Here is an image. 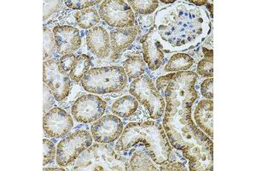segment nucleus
<instances>
[{"label":"nucleus","instance_id":"nucleus-1","mask_svg":"<svg viewBox=\"0 0 256 171\" xmlns=\"http://www.w3.org/2000/svg\"><path fill=\"white\" fill-rule=\"evenodd\" d=\"M198 74L192 71L174 73L164 93L163 128L172 147L180 151L186 145H202L211 140L192 120V105L198 98Z\"/></svg>","mask_w":256,"mask_h":171},{"label":"nucleus","instance_id":"nucleus-2","mask_svg":"<svg viewBox=\"0 0 256 171\" xmlns=\"http://www.w3.org/2000/svg\"><path fill=\"white\" fill-rule=\"evenodd\" d=\"M154 24L164 53L184 52L198 47L207 38L211 27L204 9L184 3L159 11Z\"/></svg>","mask_w":256,"mask_h":171},{"label":"nucleus","instance_id":"nucleus-3","mask_svg":"<svg viewBox=\"0 0 256 171\" xmlns=\"http://www.w3.org/2000/svg\"><path fill=\"white\" fill-rule=\"evenodd\" d=\"M140 143L146 145L150 156L156 163L162 165L168 162L172 148L162 125L153 121L129 123L117 141L116 150L126 151Z\"/></svg>","mask_w":256,"mask_h":171},{"label":"nucleus","instance_id":"nucleus-4","mask_svg":"<svg viewBox=\"0 0 256 171\" xmlns=\"http://www.w3.org/2000/svg\"><path fill=\"white\" fill-rule=\"evenodd\" d=\"M74 170H130L124 156L116 153L108 144H95L83 151L76 160Z\"/></svg>","mask_w":256,"mask_h":171},{"label":"nucleus","instance_id":"nucleus-5","mask_svg":"<svg viewBox=\"0 0 256 171\" xmlns=\"http://www.w3.org/2000/svg\"><path fill=\"white\" fill-rule=\"evenodd\" d=\"M128 84V76L122 67L94 68L84 74L82 87L92 94H107L122 91Z\"/></svg>","mask_w":256,"mask_h":171},{"label":"nucleus","instance_id":"nucleus-6","mask_svg":"<svg viewBox=\"0 0 256 171\" xmlns=\"http://www.w3.org/2000/svg\"><path fill=\"white\" fill-rule=\"evenodd\" d=\"M129 92L147 109L152 119L156 120L164 115L166 108L165 99L148 76H142L135 79L130 85Z\"/></svg>","mask_w":256,"mask_h":171},{"label":"nucleus","instance_id":"nucleus-7","mask_svg":"<svg viewBox=\"0 0 256 171\" xmlns=\"http://www.w3.org/2000/svg\"><path fill=\"white\" fill-rule=\"evenodd\" d=\"M92 144V136L88 131L79 130L70 133L61 140L56 147V162L66 167L74 162L80 155Z\"/></svg>","mask_w":256,"mask_h":171},{"label":"nucleus","instance_id":"nucleus-8","mask_svg":"<svg viewBox=\"0 0 256 171\" xmlns=\"http://www.w3.org/2000/svg\"><path fill=\"white\" fill-rule=\"evenodd\" d=\"M44 83L52 90L56 101L67 99L72 89L70 76L62 70L58 58L44 61Z\"/></svg>","mask_w":256,"mask_h":171},{"label":"nucleus","instance_id":"nucleus-9","mask_svg":"<svg viewBox=\"0 0 256 171\" xmlns=\"http://www.w3.org/2000/svg\"><path fill=\"white\" fill-rule=\"evenodd\" d=\"M99 16L110 26L118 29L134 28L135 14L130 6L122 0H106L99 8Z\"/></svg>","mask_w":256,"mask_h":171},{"label":"nucleus","instance_id":"nucleus-10","mask_svg":"<svg viewBox=\"0 0 256 171\" xmlns=\"http://www.w3.org/2000/svg\"><path fill=\"white\" fill-rule=\"evenodd\" d=\"M107 104L96 94H84L76 99L71 112L77 122L90 123L102 117Z\"/></svg>","mask_w":256,"mask_h":171},{"label":"nucleus","instance_id":"nucleus-11","mask_svg":"<svg viewBox=\"0 0 256 171\" xmlns=\"http://www.w3.org/2000/svg\"><path fill=\"white\" fill-rule=\"evenodd\" d=\"M182 154L189 161L190 171L214 169V144L212 140L202 145H187L182 148Z\"/></svg>","mask_w":256,"mask_h":171},{"label":"nucleus","instance_id":"nucleus-12","mask_svg":"<svg viewBox=\"0 0 256 171\" xmlns=\"http://www.w3.org/2000/svg\"><path fill=\"white\" fill-rule=\"evenodd\" d=\"M90 132L95 141L108 144L120 137L123 132V123L118 116L106 115L94 122Z\"/></svg>","mask_w":256,"mask_h":171},{"label":"nucleus","instance_id":"nucleus-13","mask_svg":"<svg viewBox=\"0 0 256 171\" xmlns=\"http://www.w3.org/2000/svg\"><path fill=\"white\" fill-rule=\"evenodd\" d=\"M143 47L144 60L152 70H156L162 65L165 59L162 42L156 26L140 40Z\"/></svg>","mask_w":256,"mask_h":171},{"label":"nucleus","instance_id":"nucleus-14","mask_svg":"<svg viewBox=\"0 0 256 171\" xmlns=\"http://www.w3.org/2000/svg\"><path fill=\"white\" fill-rule=\"evenodd\" d=\"M43 127L48 136L56 139L62 138L73 128V118L61 108H52L44 114Z\"/></svg>","mask_w":256,"mask_h":171},{"label":"nucleus","instance_id":"nucleus-15","mask_svg":"<svg viewBox=\"0 0 256 171\" xmlns=\"http://www.w3.org/2000/svg\"><path fill=\"white\" fill-rule=\"evenodd\" d=\"M56 52L61 55H67L76 52L82 46V40L78 29L68 25L56 26L53 29Z\"/></svg>","mask_w":256,"mask_h":171},{"label":"nucleus","instance_id":"nucleus-16","mask_svg":"<svg viewBox=\"0 0 256 171\" xmlns=\"http://www.w3.org/2000/svg\"><path fill=\"white\" fill-rule=\"evenodd\" d=\"M88 48L99 58H107L110 53V39L106 29L94 27L88 31L86 38Z\"/></svg>","mask_w":256,"mask_h":171},{"label":"nucleus","instance_id":"nucleus-17","mask_svg":"<svg viewBox=\"0 0 256 171\" xmlns=\"http://www.w3.org/2000/svg\"><path fill=\"white\" fill-rule=\"evenodd\" d=\"M214 103L212 99H202L198 103L194 112V120L196 125H198L208 136H214Z\"/></svg>","mask_w":256,"mask_h":171},{"label":"nucleus","instance_id":"nucleus-18","mask_svg":"<svg viewBox=\"0 0 256 171\" xmlns=\"http://www.w3.org/2000/svg\"><path fill=\"white\" fill-rule=\"evenodd\" d=\"M137 28L114 29L110 32V47L114 53H119L129 47L137 38Z\"/></svg>","mask_w":256,"mask_h":171},{"label":"nucleus","instance_id":"nucleus-19","mask_svg":"<svg viewBox=\"0 0 256 171\" xmlns=\"http://www.w3.org/2000/svg\"><path fill=\"white\" fill-rule=\"evenodd\" d=\"M138 108V101L132 95H125L116 99L112 105V112L114 116L122 118L130 117L135 114Z\"/></svg>","mask_w":256,"mask_h":171},{"label":"nucleus","instance_id":"nucleus-20","mask_svg":"<svg viewBox=\"0 0 256 171\" xmlns=\"http://www.w3.org/2000/svg\"><path fill=\"white\" fill-rule=\"evenodd\" d=\"M194 59L186 53H177L170 58L164 70L166 72H183L188 70L193 66Z\"/></svg>","mask_w":256,"mask_h":171},{"label":"nucleus","instance_id":"nucleus-21","mask_svg":"<svg viewBox=\"0 0 256 171\" xmlns=\"http://www.w3.org/2000/svg\"><path fill=\"white\" fill-rule=\"evenodd\" d=\"M123 69L129 78L135 80L140 78L146 72V62L141 56H132L124 62Z\"/></svg>","mask_w":256,"mask_h":171},{"label":"nucleus","instance_id":"nucleus-22","mask_svg":"<svg viewBox=\"0 0 256 171\" xmlns=\"http://www.w3.org/2000/svg\"><path fill=\"white\" fill-rule=\"evenodd\" d=\"M76 23L83 29H92L100 22V16L95 9L82 10L74 15Z\"/></svg>","mask_w":256,"mask_h":171},{"label":"nucleus","instance_id":"nucleus-23","mask_svg":"<svg viewBox=\"0 0 256 171\" xmlns=\"http://www.w3.org/2000/svg\"><path fill=\"white\" fill-rule=\"evenodd\" d=\"M90 59L88 55L82 54L76 57L70 70V78L76 83H79L84 74L90 69Z\"/></svg>","mask_w":256,"mask_h":171},{"label":"nucleus","instance_id":"nucleus-24","mask_svg":"<svg viewBox=\"0 0 256 171\" xmlns=\"http://www.w3.org/2000/svg\"><path fill=\"white\" fill-rule=\"evenodd\" d=\"M131 170H158L153 160L142 151H135L129 162Z\"/></svg>","mask_w":256,"mask_h":171},{"label":"nucleus","instance_id":"nucleus-25","mask_svg":"<svg viewBox=\"0 0 256 171\" xmlns=\"http://www.w3.org/2000/svg\"><path fill=\"white\" fill-rule=\"evenodd\" d=\"M129 6L132 11H135L138 14L150 15L158 10L159 1L158 0H140V1H128Z\"/></svg>","mask_w":256,"mask_h":171},{"label":"nucleus","instance_id":"nucleus-26","mask_svg":"<svg viewBox=\"0 0 256 171\" xmlns=\"http://www.w3.org/2000/svg\"><path fill=\"white\" fill-rule=\"evenodd\" d=\"M56 51L55 37L52 30L44 27V48H43V58L44 61L52 58Z\"/></svg>","mask_w":256,"mask_h":171},{"label":"nucleus","instance_id":"nucleus-27","mask_svg":"<svg viewBox=\"0 0 256 171\" xmlns=\"http://www.w3.org/2000/svg\"><path fill=\"white\" fill-rule=\"evenodd\" d=\"M198 74L199 76L207 78L214 76V57L204 58L198 64Z\"/></svg>","mask_w":256,"mask_h":171},{"label":"nucleus","instance_id":"nucleus-28","mask_svg":"<svg viewBox=\"0 0 256 171\" xmlns=\"http://www.w3.org/2000/svg\"><path fill=\"white\" fill-rule=\"evenodd\" d=\"M43 164L46 165L50 162H53L56 158V149L53 142L47 139H43Z\"/></svg>","mask_w":256,"mask_h":171},{"label":"nucleus","instance_id":"nucleus-29","mask_svg":"<svg viewBox=\"0 0 256 171\" xmlns=\"http://www.w3.org/2000/svg\"><path fill=\"white\" fill-rule=\"evenodd\" d=\"M100 3H101V1H88V0H84V1L83 0H80V1L68 0V1H65V5L70 9L80 10V11L88 9L90 6H96L98 4Z\"/></svg>","mask_w":256,"mask_h":171},{"label":"nucleus","instance_id":"nucleus-30","mask_svg":"<svg viewBox=\"0 0 256 171\" xmlns=\"http://www.w3.org/2000/svg\"><path fill=\"white\" fill-rule=\"evenodd\" d=\"M62 6V1H44V21L50 18L54 13L58 12Z\"/></svg>","mask_w":256,"mask_h":171},{"label":"nucleus","instance_id":"nucleus-31","mask_svg":"<svg viewBox=\"0 0 256 171\" xmlns=\"http://www.w3.org/2000/svg\"><path fill=\"white\" fill-rule=\"evenodd\" d=\"M43 88H44V106H43V110H44V113L46 114L49 110L52 109L53 105L55 104V97H54V94L46 84L44 83Z\"/></svg>","mask_w":256,"mask_h":171},{"label":"nucleus","instance_id":"nucleus-32","mask_svg":"<svg viewBox=\"0 0 256 171\" xmlns=\"http://www.w3.org/2000/svg\"><path fill=\"white\" fill-rule=\"evenodd\" d=\"M202 95L208 99H212L214 97V79H206L202 82L200 87Z\"/></svg>","mask_w":256,"mask_h":171},{"label":"nucleus","instance_id":"nucleus-33","mask_svg":"<svg viewBox=\"0 0 256 171\" xmlns=\"http://www.w3.org/2000/svg\"><path fill=\"white\" fill-rule=\"evenodd\" d=\"M174 75V73H170L169 75L160 76V77L158 79L156 83V89H158L159 93H165V90H166V87H168V84L170 80L172 79Z\"/></svg>","mask_w":256,"mask_h":171},{"label":"nucleus","instance_id":"nucleus-34","mask_svg":"<svg viewBox=\"0 0 256 171\" xmlns=\"http://www.w3.org/2000/svg\"><path fill=\"white\" fill-rule=\"evenodd\" d=\"M76 59V56L74 55V53L71 54H67V55H64L60 58V64L62 68L64 71H70L72 65H73L74 61Z\"/></svg>","mask_w":256,"mask_h":171},{"label":"nucleus","instance_id":"nucleus-35","mask_svg":"<svg viewBox=\"0 0 256 171\" xmlns=\"http://www.w3.org/2000/svg\"><path fill=\"white\" fill-rule=\"evenodd\" d=\"M160 170H187L186 167L182 162H166L160 166Z\"/></svg>","mask_w":256,"mask_h":171},{"label":"nucleus","instance_id":"nucleus-36","mask_svg":"<svg viewBox=\"0 0 256 171\" xmlns=\"http://www.w3.org/2000/svg\"><path fill=\"white\" fill-rule=\"evenodd\" d=\"M154 17H144L140 18V25L144 28H148L154 24Z\"/></svg>","mask_w":256,"mask_h":171},{"label":"nucleus","instance_id":"nucleus-37","mask_svg":"<svg viewBox=\"0 0 256 171\" xmlns=\"http://www.w3.org/2000/svg\"><path fill=\"white\" fill-rule=\"evenodd\" d=\"M190 3L193 4V5H195V6L198 7V6H202L206 5V4L208 3V1H190Z\"/></svg>","mask_w":256,"mask_h":171},{"label":"nucleus","instance_id":"nucleus-38","mask_svg":"<svg viewBox=\"0 0 256 171\" xmlns=\"http://www.w3.org/2000/svg\"><path fill=\"white\" fill-rule=\"evenodd\" d=\"M44 170H65L64 168H56V167H50V168H44Z\"/></svg>","mask_w":256,"mask_h":171},{"label":"nucleus","instance_id":"nucleus-39","mask_svg":"<svg viewBox=\"0 0 256 171\" xmlns=\"http://www.w3.org/2000/svg\"><path fill=\"white\" fill-rule=\"evenodd\" d=\"M163 4H174L176 3V1H162Z\"/></svg>","mask_w":256,"mask_h":171}]
</instances>
